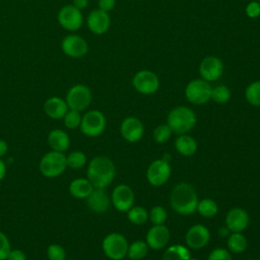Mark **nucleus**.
Wrapping results in <instances>:
<instances>
[{
	"label": "nucleus",
	"mask_w": 260,
	"mask_h": 260,
	"mask_svg": "<svg viewBox=\"0 0 260 260\" xmlns=\"http://www.w3.org/2000/svg\"><path fill=\"white\" fill-rule=\"evenodd\" d=\"M199 199L195 188L187 183H178L171 192L170 204L172 209L181 215H189L196 211Z\"/></svg>",
	"instance_id": "1"
},
{
	"label": "nucleus",
	"mask_w": 260,
	"mask_h": 260,
	"mask_svg": "<svg viewBox=\"0 0 260 260\" xmlns=\"http://www.w3.org/2000/svg\"><path fill=\"white\" fill-rule=\"evenodd\" d=\"M115 175L116 167L108 156H94L87 166L86 178L94 188L108 187L115 179Z\"/></svg>",
	"instance_id": "2"
},
{
	"label": "nucleus",
	"mask_w": 260,
	"mask_h": 260,
	"mask_svg": "<svg viewBox=\"0 0 260 260\" xmlns=\"http://www.w3.org/2000/svg\"><path fill=\"white\" fill-rule=\"evenodd\" d=\"M197 118L193 110L185 106L175 107L167 117V124L177 135L186 134L196 125Z\"/></svg>",
	"instance_id": "3"
},
{
	"label": "nucleus",
	"mask_w": 260,
	"mask_h": 260,
	"mask_svg": "<svg viewBox=\"0 0 260 260\" xmlns=\"http://www.w3.org/2000/svg\"><path fill=\"white\" fill-rule=\"evenodd\" d=\"M40 171L46 178H56L63 174L67 168L64 152L51 150L43 155L39 165Z\"/></svg>",
	"instance_id": "4"
},
{
	"label": "nucleus",
	"mask_w": 260,
	"mask_h": 260,
	"mask_svg": "<svg viewBox=\"0 0 260 260\" xmlns=\"http://www.w3.org/2000/svg\"><path fill=\"white\" fill-rule=\"evenodd\" d=\"M129 243L127 239L119 233L107 235L102 242V249L105 255L111 260H122L127 256Z\"/></svg>",
	"instance_id": "5"
},
{
	"label": "nucleus",
	"mask_w": 260,
	"mask_h": 260,
	"mask_svg": "<svg viewBox=\"0 0 260 260\" xmlns=\"http://www.w3.org/2000/svg\"><path fill=\"white\" fill-rule=\"evenodd\" d=\"M65 101L70 110L82 112L91 104L92 93L88 86L78 83L68 89Z\"/></svg>",
	"instance_id": "6"
},
{
	"label": "nucleus",
	"mask_w": 260,
	"mask_h": 260,
	"mask_svg": "<svg viewBox=\"0 0 260 260\" xmlns=\"http://www.w3.org/2000/svg\"><path fill=\"white\" fill-rule=\"evenodd\" d=\"M106 125L105 115L99 110H90L82 116L79 128L85 136L98 137L104 133Z\"/></svg>",
	"instance_id": "7"
},
{
	"label": "nucleus",
	"mask_w": 260,
	"mask_h": 260,
	"mask_svg": "<svg viewBox=\"0 0 260 260\" xmlns=\"http://www.w3.org/2000/svg\"><path fill=\"white\" fill-rule=\"evenodd\" d=\"M212 86L204 79H193L185 87V96L193 105H204L211 100Z\"/></svg>",
	"instance_id": "8"
},
{
	"label": "nucleus",
	"mask_w": 260,
	"mask_h": 260,
	"mask_svg": "<svg viewBox=\"0 0 260 260\" xmlns=\"http://www.w3.org/2000/svg\"><path fill=\"white\" fill-rule=\"evenodd\" d=\"M172 174V168L166 159L153 160L146 170L147 182L153 187H160L165 185Z\"/></svg>",
	"instance_id": "9"
},
{
	"label": "nucleus",
	"mask_w": 260,
	"mask_h": 260,
	"mask_svg": "<svg viewBox=\"0 0 260 260\" xmlns=\"http://www.w3.org/2000/svg\"><path fill=\"white\" fill-rule=\"evenodd\" d=\"M57 19L59 24L66 30L75 31L78 30L83 23V15L81 10L73 6L72 4L64 5L60 8Z\"/></svg>",
	"instance_id": "10"
},
{
	"label": "nucleus",
	"mask_w": 260,
	"mask_h": 260,
	"mask_svg": "<svg viewBox=\"0 0 260 260\" xmlns=\"http://www.w3.org/2000/svg\"><path fill=\"white\" fill-rule=\"evenodd\" d=\"M132 85L139 93L148 95L157 91L159 79L157 75L150 70H140L133 76Z\"/></svg>",
	"instance_id": "11"
},
{
	"label": "nucleus",
	"mask_w": 260,
	"mask_h": 260,
	"mask_svg": "<svg viewBox=\"0 0 260 260\" xmlns=\"http://www.w3.org/2000/svg\"><path fill=\"white\" fill-rule=\"evenodd\" d=\"M134 191L126 184L117 185L111 194V202L120 212H127L134 205Z\"/></svg>",
	"instance_id": "12"
},
{
	"label": "nucleus",
	"mask_w": 260,
	"mask_h": 260,
	"mask_svg": "<svg viewBox=\"0 0 260 260\" xmlns=\"http://www.w3.org/2000/svg\"><path fill=\"white\" fill-rule=\"evenodd\" d=\"M61 50L70 58H81L88 52V45L82 37L72 34L63 38Z\"/></svg>",
	"instance_id": "13"
},
{
	"label": "nucleus",
	"mask_w": 260,
	"mask_h": 260,
	"mask_svg": "<svg viewBox=\"0 0 260 260\" xmlns=\"http://www.w3.org/2000/svg\"><path fill=\"white\" fill-rule=\"evenodd\" d=\"M210 240L209 230L200 223L191 225L185 236L187 247L192 250H200L204 248Z\"/></svg>",
	"instance_id": "14"
},
{
	"label": "nucleus",
	"mask_w": 260,
	"mask_h": 260,
	"mask_svg": "<svg viewBox=\"0 0 260 260\" xmlns=\"http://www.w3.org/2000/svg\"><path fill=\"white\" fill-rule=\"evenodd\" d=\"M120 133L127 142H137L142 138L144 133L143 123L136 117H127L121 123Z\"/></svg>",
	"instance_id": "15"
},
{
	"label": "nucleus",
	"mask_w": 260,
	"mask_h": 260,
	"mask_svg": "<svg viewBox=\"0 0 260 260\" xmlns=\"http://www.w3.org/2000/svg\"><path fill=\"white\" fill-rule=\"evenodd\" d=\"M199 73L208 82L219 79L223 73L222 61L215 56L205 57L199 65Z\"/></svg>",
	"instance_id": "16"
},
{
	"label": "nucleus",
	"mask_w": 260,
	"mask_h": 260,
	"mask_svg": "<svg viewBox=\"0 0 260 260\" xmlns=\"http://www.w3.org/2000/svg\"><path fill=\"white\" fill-rule=\"evenodd\" d=\"M171 238L170 231L165 224H153L147 232L145 242L149 249L160 250L164 249Z\"/></svg>",
	"instance_id": "17"
},
{
	"label": "nucleus",
	"mask_w": 260,
	"mask_h": 260,
	"mask_svg": "<svg viewBox=\"0 0 260 260\" xmlns=\"http://www.w3.org/2000/svg\"><path fill=\"white\" fill-rule=\"evenodd\" d=\"M86 24L88 29L94 35H104L108 31L111 25V18L108 12L101 9L91 10L86 17Z\"/></svg>",
	"instance_id": "18"
},
{
	"label": "nucleus",
	"mask_w": 260,
	"mask_h": 260,
	"mask_svg": "<svg viewBox=\"0 0 260 260\" xmlns=\"http://www.w3.org/2000/svg\"><path fill=\"white\" fill-rule=\"evenodd\" d=\"M87 207L95 213H104L109 210L112 202L106 188H93L91 193L86 197Z\"/></svg>",
	"instance_id": "19"
},
{
	"label": "nucleus",
	"mask_w": 260,
	"mask_h": 260,
	"mask_svg": "<svg viewBox=\"0 0 260 260\" xmlns=\"http://www.w3.org/2000/svg\"><path fill=\"white\" fill-rule=\"evenodd\" d=\"M249 224V214L241 207L231 208L225 215V226L231 233H242Z\"/></svg>",
	"instance_id": "20"
},
{
	"label": "nucleus",
	"mask_w": 260,
	"mask_h": 260,
	"mask_svg": "<svg viewBox=\"0 0 260 260\" xmlns=\"http://www.w3.org/2000/svg\"><path fill=\"white\" fill-rule=\"evenodd\" d=\"M68 110L69 108L66 101L60 96H51L47 99L44 104V111L46 115L54 120L63 119Z\"/></svg>",
	"instance_id": "21"
},
{
	"label": "nucleus",
	"mask_w": 260,
	"mask_h": 260,
	"mask_svg": "<svg viewBox=\"0 0 260 260\" xmlns=\"http://www.w3.org/2000/svg\"><path fill=\"white\" fill-rule=\"evenodd\" d=\"M48 144L52 150L64 152L70 145V138L65 131L54 129L48 135Z\"/></svg>",
	"instance_id": "22"
},
{
	"label": "nucleus",
	"mask_w": 260,
	"mask_h": 260,
	"mask_svg": "<svg viewBox=\"0 0 260 260\" xmlns=\"http://www.w3.org/2000/svg\"><path fill=\"white\" fill-rule=\"evenodd\" d=\"M93 188L87 178H77L69 184V193L77 199H86Z\"/></svg>",
	"instance_id": "23"
},
{
	"label": "nucleus",
	"mask_w": 260,
	"mask_h": 260,
	"mask_svg": "<svg viewBox=\"0 0 260 260\" xmlns=\"http://www.w3.org/2000/svg\"><path fill=\"white\" fill-rule=\"evenodd\" d=\"M197 142L196 140L191 136L186 134L178 135V137L175 140V148L176 150L184 156H191L197 151Z\"/></svg>",
	"instance_id": "24"
},
{
	"label": "nucleus",
	"mask_w": 260,
	"mask_h": 260,
	"mask_svg": "<svg viewBox=\"0 0 260 260\" xmlns=\"http://www.w3.org/2000/svg\"><path fill=\"white\" fill-rule=\"evenodd\" d=\"M190 258L191 254L189 248L181 244H176L166 249L161 260H189Z\"/></svg>",
	"instance_id": "25"
},
{
	"label": "nucleus",
	"mask_w": 260,
	"mask_h": 260,
	"mask_svg": "<svg viewBox=\"0 0 260 260\" xmlns=\"http://www.w3.org/2000/svg\"><path fill=\"white\" fill-rule=\"evenodd\" d=\"M228 250L235 254L243 253L248 247V241L242 233H231L226 241Z\"/></svg>",
	"instance_id": "26"
},
{
	"label": "nucleus",
	"mask_w": 260,
	"mask_h": 260,
	"mask_svg": "<svg viewBox=\"0 0 260 260\" xmlns=\"http://www.w3.org/2000/svg\"><path fill=\"white\" fill-rule=\"evenodd\" d=\"M148 250L149 247L145 241L137 240L129 245L127 256L131 260H142L147 255Z\"/></svg>",
	"instance_id": "27"
},
{
	"label": "nucleus",
	"mask_w": 260,
	"mask_h": 260,
	"mask_svg": "<svg viewBox=\"0 0 260 260\" xmlns=\"http://www.w3.org/2000/svg\"><path fill=\"white\" fill-rule=\"evenodd\" d=\"M196 211H198L199 214L203 217L211 218L218 212V205L211 198H203L199 200Z\"/></svg>",
	"instance_id": "28"
},
{
	"label": "nucleus",
	"mask_w": 260,
	"mask_h": 260,
	"mask_svg": "<svg viewBox=\"0 0 260 260\" xmlns=\"http://www.w3.org/2000/svg\"><path fill=\"white\" fill-rule=\"evenodd\" d=\"M127 218L131 223L136 225H141L148 220V212L142 206L133 205L127 211Z\"/></svg>",
	"instance_id": "29"
},
{
	"label": "nucleus",
	"mask_w": 260,
	"mask_h": 260,
	"mask_svg": "<svg viewBox=\"0 0 260 260\" xmlns=\"http://www.w3.org/2000/svg\"><path fill=\"white\" fill-rule=\"evenodd\" d=\"M245 98L250 105L260 107V80L253 81L246 87Z\"/></svg>",
	"instance_id": "30"
},
{
	"label": "nucleus",
	"mask_w": 260,
	"mask_h": 260,
	"mask_svg": "<svg viewBox=\"0 0 260 260\" xmlns=\"http://www.w3.org/2000/svg\"><path fill=\"white\" fill-rule=\"evenodd\" d=\"M66 162L67 167L73 170L81 169L86 164V155L80 150H74L66 156Z\"/></svg>",
	"instance_id": "31"
},
{
	"label": "nucleus",
	"mask_w": 260,
	"mask_h": 260,
	"mask_svg": "<svg viewBox=\"0 0 260 260\" xmlns=\"http://www.w3.org/2000/svg\"><path fill=\"white\" fill-rule=\"evenodd\" d=\"M231 90L225 85H216L215 87H212L211 90V100L215 102L216 104H225L231 99Z\"/></svg>",
	"instance_id": "32"
},
{
	"label": "nucleus",
	"mask_w": 260,
	"mask_h": 260,
	"mask_svg": "<svg viewBox=\"0 0 260 260\" xmlns=\"http://www.w3.org/2000/svg\"><path fill=\"white\" fill-rule=\"evenodd\" d=\"M172 134H173L172 129L166 123V124H160V125H158L157 127L154 128L153 133H152V137H153V140L156 143L162 144L171 138Z\"/></svg>",
	"instance_id": "33"
},
{
	"label": "nucleus",
	"mask_w": 260,
	"mask_h": 260,
	"mask_svg": "<svg viewBox=\"0 0 260 260\" xmlns=\"http://www.w3.org/2000/svg\"><path fill=\"white\" fill-rule=\"evenodd\" d=\"M167 218V210L161 205L153 206L148 212V219L152 224H164Z\"/></svg>",
	"instance_id": "34"
},
{
	"label": "nucleus",
	"mask_w": 260,
	"mask_h": 260,
	"mask_svg": "<svg viewBox=\"0 0 260 260\" xmlns=\"http://www.w3.org/2000/svg\"><path fill=\"white\" fill-rule=\"evenodd\" d=\"M81 118H82V116L80 115V112L69 109L67 111V113L65 114V116L63 117L64 125L68 129H76L80 126Z\"/></svg>",
	"instance_id": "35"
},
{
	"label": "nucleus",
	"mask_w": 260,
	"mask_h": 260,
	"mask_svg": "<svg viewBox=\"0 0 260 260\" xmlns=\"http://www.w3.org/2000/svg\"><path fill=\"white\" fill-rule=\"evenodd\" d=\"M47 257L49 260H66V252L62 246L51 244L47 248Z\"/></svg>",
	"instance_id": "36"
},
{
	"label": "nucleus",
	"mask_w": 260,
	"mask_h": 260,
	"mask_svg": "<svg viewBox=\"0 0 260 260\" xmlns=\"http://www.w3.org/2000/svg\"><path fill=\"white\" fill-rule=\"evenodd\" d=\"M207 260H233V258L229 250L222 247H217L209 253Z\"/></svg>",
	"instance_id": "37"
},
{
	"label": "nucleus",
	"mask_w": 260,
	"mask_h": 260,
	"mask_svg": "<svg viewBox=\"0 0 260 260\" xmlns=\"http://www.w3.org/2000/svg\"><path fill=\"white\" fill-rule=\"evenodd\" d=\"M10 250L11 247L8 237L3 232H0V260H6Z\"/></svg>",
	"instance_id": "38"
},
{
	"label": "nucleus",
	"mask_w": 260,
	"mask_h": 260,
	"mask_svg": "<svg viewBox=\"0 0 260 260\" xmlns=\"http://www.w3.org/2000/svg\"><path fill=\"white\" fill-rule=\"evenodd\" d=\"M246 14L250 18H256L260 15V3L258 1H251L246 6Z\"/></svg>",
	"instance_id": "39"
},
{
	"label": "nucleus",
	"mask_w": 260,
	"mask_h": 260,
	"mask_svg": "<svg viewBox=\"0 0 260 260\" xmlns=\"http://www.w3.org/2000/svg\"><path fill=\"white\" fill-rule=\"evenodd\" d=\"M6 260H26V255L19 249H11Z\"/></svg>",
	"instance_id": "40"
},
{
	"label": "nucleus",
	"mask_w": 260,
	"mask_h": 260,
	"mask_svg": "<svg viewBox=\"0 0 260 260\" xmlns=\"http://www.w3.org/2000/svg\"><path fill=\"white\" fill-rule=\"evenodd\" d=\"M99 9L108 12L113 10L116 4V0H99Z\"/></svg>",
	"instance_id": "41"
},
{
	"label": "nucleus",
	"mask_w": 260,
	"mask_h": 260,
	"mask_svg": "<svg viewBox=\"0 0 260 260\" xmlns=\"http://www.w3.org/2000/svg\"><path fill=\"white\" fill-rule=\"evenodd\" d=\"M72 5L79 10H83L88 6V0H73Z\"/></svg>",
	"instance_id": "42"
},
{
	"label": "nucleus",
	"mask_w": 260,
	"mask_h": 260,
	"mask_svg": "<svg viewBox=\"0 0 260 260\" xmlns=\"http://www.w3.org/2000/svg\"><path fill=\"white\" fill-rule=\"evenodd\" d=\"M7 150H8L7 142L3 139H0V157L5 155L7 153Z\"/></svg>",
	"instance_id": "43"
},
{
	"label": "nucleus",
	"mask_w": 260,
	"mask_h": 260,
	"mask_svg": "<svg viewBox=\"0 0 260 260\" xmlns=\"http://www.w3.org/2000/svg\"><path fill=\"white\" fill-rule=\"evenodd\" d=\"M5 175H6V165L0 157V181L3 180Z\"/></svg>",
	"instance_id": "44"
},
{
	"label": "nucleus",
	"mask_w": 260,
	"mask_h": 260,
	"mask_svg": "<svg viewBox=\"0 0 260 260\" xmlns=\"http://www.w3.org/2000/svg\"><path fill=\"white\" fill-rule=\"evenodd\" d=\"M231 234V232H230V230L226 228V226H221L219 230H218V235L220 236V237H229V235Z\"/></svg>",
	"instance_id": "45"
},
{
	"label": "nucleus",
	"mask_w": 260,
	"mask_h": 260,
	"mask_svg": "<svg viewBox=\"0 0 260 260\" xmlns=\"http://www.w3.org/2000/svg\"><path fill=\"white\" fill-rule=\"evenodd\" d=\"M189 260H198V259L197 258H190Z\"/></svg>",
	"instance_id": "46"
},
{
	"label": "nucleus",
	"mask_w": 260,
	"mask_h": 260,
	"mask_svg": "<svg viewBox=\"0 0 260 260\" xmlns=\"http://www.w3.org/2000/svg\"><path fill=\"white\" fill-rule=\"evenodd\" d=\"M66 260H71V259H66Z\"/></svg>",
	"instance_id": "47"
},
{
	"label": "nucleus",
	"mask_w": 260,
	"mask_h": 260,
	"mask_svg": "<svg viewBox=\"0 0 260 260\" xmlns=\"http://www.w3.org/2000/svg\"><path fill=\"white\" fill-rule=\"evenodd\" d=\"M254 1H257V0H254Z\"/></svg>",
	"instance_id": "48"
},
{
	"label": "nucleus",
	"mask_w": 260,
	"mask_h": 260,
	"mask_svg": "<svg viewBox=\"0 0 260 260\" xmlns=\"http://www.w3.org/2000/svg\"><path fill=\"white\" fill-rule=\"evenodd\" d=\"M129 260H131V259H129Z\"/></svg>",
	"instance_id": "49"
}]
</instances>
